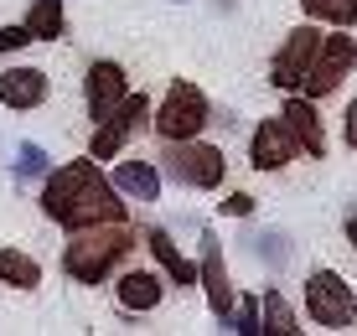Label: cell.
I'll return each instance as SVG.
<instances>
[{"label": "cell", "instance_id": "22", "mask_svg": "<svg viewBox=\"0 0 357 336\" xmlns=\"http://www.w3.org/2000/svg\"><path fill=\"white\" fill-rule=\"evenodd\" d=\"M47 171H52V155H47L36 140H21L16 145V176L21 181H36V176H47Z\"/></svg>", "mask_w": 357, "mask_h": 336}, {"label": "cell", "instance_id": "26", "mask_svg": "<svg viewBox=\"0 0 357 336\" xmlns=\"http://www.w3.org/2000/svg\"><path fill=\"white\" fill-rule=\"evenodd\" d=\"M342 145L357 151V93L347 98V114H342Z\"/></svg>", "mask_w": 357, "mask_h": 336}, {"label": "cell", "instance_id": "24", "mask_svg": "<svg viewBox=\"0 0 357 336\" xmlns=\"http://www.w3.org/2000/svg\"><path fill=\"white\" fill-rule=\"evenodd\" d=\"M21 47H31L26 21H21V26H0V57H6V52H21Z\"/></svg>", "mask_w": 357, "mask_h": 336}, {"label": "cell", "instance_id": "18", "mask_svg": "<svg viewBox=\"0 0 357 336\" xmlns=\"http://www.w3.org/2000/svg\"><path fill=\"white\" fill-rule=\"evenodd\" d=\"M0 284H10V290H36V284H42V264H36L31 254H21V248H0Z\"/></svg>", "mask_w": 357, "mask_h": 336}, {"label": "cell", "instance_id": "25", "mask_svg": "<svg viewBox=\"0 0 357 336\" xmlns=\"http://www.w3.org/2000/svg\"><path fill=\"white\" fill-rule=\"evenodd\" d=\"M218 207H223L228 217H249V213H254V197H249V192H228Z\"/></svg>", "mask_w": 357, "mask_h": 336}, {"label": "cell", "instance_id": "4", "mask_svg": "<svg viewBox=\"0 0 357 336\" xmlns=\"http://www.w3.org/2000/svg\"><path fill=\"white\" fill-rule=\"evenodd\" d=\"M213 124V104H207V93L197 89V83H171L161 109L151 114V130L161 135V140H197V135Z\"/></svg>", "mask_w": 357, "mask_h": 336}, {"label": "cell", "instance_id": "27", "mask_svg": "<svg viewBox=\"0 0 357 336\" xmlns=\"http://www.w3.org/2000/svg\"><path fill=\"white\" fill-rule=\"evenodd\" d=\"M347 243H352V248H357V213H352V217H347Z\"/></svg>", "mask_w": 357, "mask_h": 336}, {"label": "cell", "instance_id": "13", "mask_svg": "<svg viewBox=\"0 0 357 336\" xmlns=\"http://www.w3.org/2000/svg\"><path fill=\"white\" fill-rule=\"evenodd\" d=\"M280 119L290 124L295 145H301V151L311 155V160H321V155H326V130H321V114H316V98L290 93V98H285V109H280Z\"/></svg>", "mask_w": 357, "mask_h": 336}, {"label": "cell", "instance_id": "5", "mask_svg": "<svg viewBox=\"0 0 357 336\" xmlns=\"http://www.w3.org/2000/svg\"><path fill=\"white\" fill-rule=\"evenodd\" d=\"M305 316L321 331H352L357 326V295L337 269H311L305 275Z\"/></svg>", "mask_w": 357, "mask_h": 336}, {"label": "cell", "instance_id": "1", "mask_svg": "<svg viewBox=\"0 0 357 336\" xmlns=\"http://www.w3.org/2000/svg\"><path fill=\"white\" fill-rule=\"evenodd\" d=\"M42 217L68 233L98 228V222H125V197L98 171L93 155H78L42 176Z\"/></svg>", "mask_w": 357, "mask_h": 336}, {"label": "cell", "instance_id": "20", "mask_svg": "<svg viewBox=\"0 0 357 336\" xmlns=\"http://www.w3.org/2000/svg\"><path fill=\"white\" fill-rule=\"evenodd\" d=\"M305 21H321V26H357V0H301Z\"/></svg>", "mask_w": 357, "mask_h": 336}, {"label": "cell", "instance_id": "14", "mask_svg": "<svg viewBox=\"0 0 357 336\" xmlns=\"http://www.w3.org/2000/svg\"><path fill=\"white\" fill-rule=\"evenodd\" d=\"M114 300L125 310H155L166 300V275H155V269H125L114 280Z\"/></svg>", "mask_w": 357, "mask_h": 336}, {"label": "cell", "instance_id": "19", "mask_svg": "<svg viewBox=\"0 0 357 336\" xmlns=\"http://www.w3.org/2000/svg\"><path fill=\"white\" fill-rule=\"evenodd\" d=\"M259 316H264V331H269V336H295V331H301V321H295V305H290L280 290H264Z\"/></svg>", "mask_w": 357, "mask_h": 336}, {"label": "cell", "instance_id": "8", "mask_svg": "<svg viewBox=\"0 0 357 336\" xmlns=\"http://www.w3.org/2000/svg\"><path fill=\"white\" fill-rule=\"evenodd\" d=\"M321 26L316 21H305V26H295L285 42H280V52L269 57V83H275L280 93H295L301 89V78L311 72V62H316V52H321Z\"/></svg>", "mask_w": 357, "mask_h": 336}, {"label": "cell", "instance_id": "21", "mask_svg": "<svg viewBox=\"0 0 357 336\" xmlns=\"http://www.w3.org/2000/svg\"><path fill=\"white\" fill-rule=\"evenodd\" d=\"M243 243H249V254H254V259H264L269 269H285V264H290V238H285V233H280V228L249 233V238H243Z\"/></svg>", "mask_w": 357, "mask_h": 336}, {"label": "cell", "instance_id": "7", "mask_svg": "<svg viewBox=\"0 0 357 336\" xmlns=\"http://www.w3.org/2000/svg\"><path fill=\"white\" fill-rule=\"evenodd\" d=\"M352 68H357V36H347V26H337L331 36H321V52H316L311 72L301 78V89H295V93L326 98V93L342 89V78H347Z\"/></svg>", "mask_w": 357, "mask_h": 336}, {"label": "cell", "instance_id": "23", "mask_svg": "<svg viewBox=\"0 0 357 336\" xmlns=\"http://www.w3.org/2000/svg\"><path fill=\"white\" fill-rule=\"evenodd\" d=\"M228 326L238 331V336H259V331H264L259 300H233V316H228Z\"/></svg>", "mask_w": 357, "mask_h": 336}, {"label": "cell", "instance_id": "9", "mask_svg": "<svg viewBox=\"0 0 357 336\" xmlns=\"http://www.w3.org/2000/svg\"><path fill=\"white\" fill-rule=\"evenodd\" d=\"M125 93H130V78H125V68H119L114 57H98L89 62V72H83V104H89V119H109L119 104H125Z\"/></svg>", "mask_w": 357, "mask_h": 336}, {"label": "cell", "instance_id": "16", "mask_svg": "<svg viewBox=\"0 0 357 336\" xmlns=\"http://www.w3.org/2000/svg\"><path fill=\"white\" fill-rule=\"evenodd\" d=\"M145 248L155 254V264H161V275H166L171 284H197V264L181 254L176 243H171L166 228H145Z\"/></svg>", "mask_w": 357, "mask_h": 336}, {"label": "cell", "instance_id": "12", "mask_svg": "<svg viewBox=\"0 0 357 336\" xmlns=\"http://www.w3.org/2000/svg\"><path fill=\"white\" fill-rule=\"evenodd\" d=\"M47 93H52V78H47L42 68H26V62H16V68L0 72V104L16 109V114H26V109H42Z\"/></svg>", "mask_w": 357, "mask_h": 336}, {"label": "cell", "instance_id": "6", "mask_svg": "<svg viewBox=\"0 0 357 336\" xmlns=\"http://www.w3.org/2000/svg\"><path fill=\"white\" fill-rule=\"evenodd\" d=\"M151 114H155V109H151V98H145V93H125V104H119L114 114L93 124L89 155H93V160H119V155H125V145L135 140V135H140V130H151Z\"/></svg>", "mask_w": 357, "mask_h": 336}, {"label": "cell", "instance_id": "15", "mask_svg": "<svg viewBox=\"0 0 357 336\" xmlns=\"http://www.w3.org/2000/svg\"><path fill=\"white\" fill-rule=\"evenodd\" d=\"M119 197H130V202H161V171L151 166V160H119L114 176Z\"/></svg>", "mask_w": 357, "mask_h": 336}, {"label": "cell", "instance_id": "2", "mask_svg": "<svg viewBox=\"0 0 357 336\" xmlns=\"http://www.w3.org/2000/svg\"><path fill=\"white\" fill-rule=\"evenodd\" d=\"M130 248H135V233L125 222L78 228L68 238V248H63V269H68V280H78V284H104L130 259Z\"/></svg>", "mask_w": 357, "mask_h": 336}, {"label": "cell", "instance_id": "3", "mask_svg": "<svg viewBox=\"0 0 357 336\" xmlns=\"http://www.w3.org/2000/svg\"><path fill=\"white\" fill-rule=\"evenodd\" d=\"M166 176L176 186H192V192H218L228 176V155L223 145L207 140H166Z\"/></svg>", "mask_w": 357, "mask_h": 336}, {"label": "cell", "instance_id": "11", "mask_svg": "<svg viewBox=\"0 0 357 336\" xmlns=\"http://www.w3.org/2000/svg\"><path fill=\"white\" fill-rule=\"evenodd\" d=\"M197 284L207 290V310L228 326L233 316V280H228V264H223V243L218 233H202V264H197Z\"/></svg>", "mask_w": 357, "mask_h": 336}, {"label": "cell", "instance_id": "10", "mask_svg": "<svg viewBox=\"0 0 357 336\" xmlns=\"http://www.w3.org/2000/svg\"><path fill=\"white\" fill-rule=\"evenodd\" d=\"M295 155H301V145H295L290 124L280 119V114L254 124V135H249V166L254 171H285Z\"/></svg>", "mask_w": 357, "mask_h": 336}, {"label": "cell", "instance_id": "17", "mask_svg": "<svg viewBox=\"0 0 357 336\" xmlns=\"http://www.w3.org/2000/svg\"><path fill=\"white\" fill-rule=\"evenodd\" d=\"M26 31H31V42H57V36H68V10H63V0H31Z\"/></svg>", "mask_w": 357, "mask_h": 336}]
</instances>
